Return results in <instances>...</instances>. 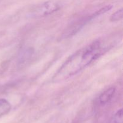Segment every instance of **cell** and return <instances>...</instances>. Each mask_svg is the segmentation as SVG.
<instances>
[{"mask_svg":"<svg viewBox=\"0 0 123 123\" xmlns=\"http://www.w3.org/2000/svg\"><path fill=\"white\" fill-rule=\"evenodd\" d=\"M123 10L122 8H121L119 10L117 11L116 12L114 13L111 16L110 20L111 22H117L123 19Z\"/></svg>","mask_w":123,"mask_h":123,"instance_id":"cell-5","label":"cell"},{"mask_svg":"<svg viewBox=\"0 0 123 123\" xmlns=\"http://www.w3.org/2000/svg\"><path fill=\"white\" fill-rule=\"evenodd\" d=\"M123 123V109H120L114 114L112 118V123Z\"/></svg>","mask_w":123,"mask_h":123,"instance_id":"cell-6","label":"cell"},{"mask_svg":"<svg viewBox=\"0 0 123 123\" xmlns=\"http://www.w3.org/2000/svg\"><path fill=\"white\" fill-rule=\"evenodd\" d=\"M115 93V88L114 87L109 88L102 93L98 97V103L100 105H105L109 103Z\"/></svg>","mask_w":123,"mask_h":123,"instance_id":"cell-3","label":"cell"},{"mask_svg":"<svg viewBox=\"0 0 123 123\" xmlns=\"http://www.w3.org/2000/svg\"><path fill=\"white\" fill-rule=\"evenodd\" d=\"M60 9V6L53 1H48L37 7V8L32 12L34 17H43L56 12Z\"/></svg>","mask_w":123,"mask_h":123,"instance_id":"cell-2","label":"cell"},{"mask_svg":"<svg viewBox=\"0 0 123 123\" xmlns=\"http://www.w3.org/2000/svg\"><path fill=\"white\" fill-rule=\"evenodd\" d=\"M11 109L12 106L8 101L4 98L0 99V117L8 114Z\"/></svg>","mask_w":123,"mask_h":123,"instance_id":"cell-4","label":"cell"},{"mask_svg":"<svg viewBox=\"0 0 123 123\" xmlns=\"http://www.w3.org/2000/svg\"><path fill=\"white\" fill-rule=\"evenodd\" d=\"M102 52L99 42H94L70 56L53 78V81H62L75 75L100 56Z\"/></svg>","mask_w":123,"mask_h":123,"instance_id":"cell-1","label":"cell"}]
</instances>
